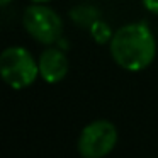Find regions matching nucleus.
<instances>
[{
	"instance_id": "3",
	"label": "nucleus",
	"mask_w": 158,
	"mask_h": 158,
	"mask_svg": "<svg viewBox=\"0 0 158 158\" xmlns=\"http://www.w3.org/2000/svg\"><path fill=\"white\" fill-rule=\"evenodd\" d=\"M22 26L32 39L43 44H53L63 34V21L46 5H31L22 14Z\"/></svg>"
},
{
	"instance_id": "1",
	"label": "nucleus",
	"mask_w": 158,
	"mask_h": 158,
	"mask_svg": "<svg viewBox=\"0 0 158 158\" xmlns=\"http://www.w3.org/2000/svg\"><path fill=\"white\" fill-rule=\"evenodd\" d=\"M112 60L127 72H141L153 63L156 55V43L143 22L123 26L110 38Z\"/></svg>"
},
{
	"instance_id": "4",
	"label": "nucleus",
	"mask_w": 158,
	"mask_h": 158,
	"mask_svg": "<svg viewBox=\"0 0 158 158\" xmlns=\"http://www.w3.org/2000/svg\"><path fill=\"white\" fill-rule=\"evenodd\" d=\"M117 143V129L109 121H94L80 133L78 153L83 158H102L114 150Z\"/></svg>"
},
{
	"instance_id": "7",
	"label": "nucleus",
	"mask_w": 158,
	"mask_h": 158,
	"mask_svg": "<svg viewBox=\"0 0 158 158\" xmlns=\"http://www.w3.org/2000/svg\"><path fill=\"white\" fill-rule=\"evenodd\" d=\"M143 5L146 7V10L158 15V0H143Z\"/></svg>"
},
{
	"instance_id": "8",
	"label": "nucleus",
	"mask_w": 158,
	"mask_h": 158,
	"mask_svg": "<svg viewBox=\"0 0 158 158\" xmlns=\"http://www.w3.org/2000/svg\"><path fill=\"white\" fill-rule=\"evenodd\" d=\"M10 2H12V0H0V5H2V7H7Z\"/></svg>"
},
{
	"instance_id": "5",
	"label": "nucleus",
	"mask_w": 158,
	"mask_h": 158,
	"mask_svg": "<svg viewBox=\"0 0 158 158\" xmlns=\"http://www.w3.org/2000/svg\"><path fill=\"white\" fill-rule=\"evenodd\" d=\"M39 65V75L48 83H58L68 73V58L66 55L58 48H48L41 53L38 60Z\"/></svg>"
},
{
	"instance_id": "9",
	"label": "nucleus",
	"mask_w": 158,
	"mask_h": 158,
	"mask_svg": "<svg viewBox=\"0 0 158 158\" xmlns=\"http://www.w3.org/2000/svg\"><path fill=\"white\" fill-rule=\"evenodd\" d=\"M32 2H38V4H44V2H49V0H32Z\"/></svg>"
},
{
	"instance_id": "2",
	"label": "nucleus",
	"mask_w": 158,
	"mask_h": 158,
	"mask_svg": "<svg viewBox=\"0 0 158 158\" xmlns=\"http://www.w3.org/2000/svg\"><path fill=\"white\" fill-rule=\"evenodd\" d=\"M0 72L10 89L22 90L39 77V65L26 48L10 46L0 56Z\"/></svg>"
},
{
	"instance_id": "6",
	"label": "nucleus",
	"mask_w": 158,
	"mask_h": 158,
	"mask_svg": "<svg viewBox=\"0 0 158 158\" xmlns=\"http://www.w3.org/2000/svg\"><path fill=\"white\" fill-rule=\"evenodd\" d=\"M92 32H94L95 41H99V43H106V41H109V38H112V36H110V29L100 21H97L92 24Z\"/></svg>"
}]
</instances>
